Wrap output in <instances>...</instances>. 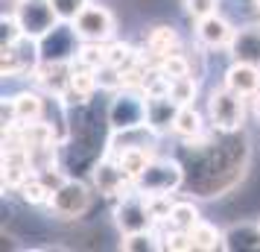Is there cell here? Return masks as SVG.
Masks as SVG:
<instances>
[{
    "label": "cell",
    "instance_id": "6da1fadb",
    "mask_svg": "<svg viewBox=\"0 0 260 252\" xmlns=\"http://www.w3.org/2000/svg\"><path fill=\"white\" fill-rule=\"evenodd\" d=\"M251 161V141L246 132H213L196 141H184V185L202 200L231 193L243 182Z\"/></svg>",
    "mask_w": 260,
    "mask_h": 252
},
{
    "label": "cell",
    "instance_id": "7a4b0ae2",
    "mask_svg": "<svg viewBox=\"0 0 260 252\" xmlns=\"http://www.w3.org/2000/svg\"><path fill=\"white\" fill-rule=\"evenodd\" d=\"M246 100L248 97L231 91L228 85L213 88L208 97V120L213 132H243L246 126Z\"/></svg>",
    "mask_w": 260,
    "mask_h": 252
},
{
    "label": "cell",
    "instance_id": "3957f363",
    "mask_svg": "<svg viewBox=\"0 0 260 252\" xmlns=\"http://www.w3.org/2000/svg\"><path fill=\"white\" fill-rule=\"evenodd\" d=\"M94 205V191L76 176H68L59 188H53L50 197V211L59 217V220H82Z\"/></svg>",
    "mask_w": 260,
    "mask_h": 252
},
{
    "label": "cell",
    "instance_id": "277c9868",
    "mask_svg": "<svg viewBox=\"0 0 260 252\" xmlns=\"http://www.w3.org/2000/svg\"><path fill=\"white\" fill-rule=\"evenodd\" d=\"M184 179H187V173H184L181 158H152L146 164V170L135 179V188L143 191L146 197H152V193H173L184 185Z\"/></svg>",
    "mask_w": 260,
    "mask_h": 252
},
{
    "label": "cell",
    "instance_id": "5b68a950",
    "mask_svg": "<svg viewBox=\"0 0 260 252\" xmlns=\"http://www.w3.org/2000/svg\"><path fill=\"white\" fill-rule=\"evenodd\" d=\"M114 226L120 229V235L152 229L155 217H152V208H149V197L138 191V188H129L126 193H120L117 205H114Z\"/></svg>",
    "mask_w": 260,
    "mask_h": 252
},
{
    "label": "cell",
    "instance_id": "8992f818",
    "mask_svg": "<svg viewBox=\"0 0 260 252\" xmlns=\"http://www.w3.org/2000/svg\"><path fill=\"white\" fill-rule=\"evenodd\" d=\"M79 47H82V38L76 36L73 24L68 21H59L44 38H38V53H41V62L47 65H71L79 56Z\"/></svg>",
    "mask_w": 260,
    "mask_h": 252
},
{
    "label": "cell",
    "instance_id": "52a82bcc",
    "mask_svg": "<svg viewBox=\"0 0 260 252\" xmlns=\"http://www.w3.org/2000/svg\"><path fill=\"white\" fill-rule=\"evenodd\" d=\"M106 115L111 132L143 126L146 123V94H138L132 88H120V91H114V100L108 103Z\"/></svg>",
    "mask_w": 260,
    "mask_h": 252
},
{
    "label": "cell",
    "instance_id": "ba28073f",
    "mask_svg": "<svg viewBox=\"0 0 260 252\" xmlns=\"http://www.w3.org/2000/svg\"><path fill=\"white\" fill-rule=\"evenodd\" d=\"M0 73L6 79H21L24 73H36L41 65V53H38V41L36 38H18L9 47H0Z\"/></svg>",
    "mask_w": 260,
    "mask_h": 252
},
{
    "label": "cell",
    "instance_id": "9c48e42d",
    "mask_svg": "<svg viewBox=\"0 0 260 252\" xmlns=\"http://www.w3.org/2000/svg\"><path fill=\"white\" fill-rule=\"evenodd\" d=\"M15 18H18L21 30H24V36L36 38V41L44 38L53 26L59 24V15H56L50 0H18L15 3Z\"/></svg>",
    "mask_w": 260,
    "mask_h": 252
},
{
    "label": "cell",
    "instance_id": "30bf717a",
    "mask_svg": "<svg viewBox=\"0 0 260 252\" xmlns=\"http://www.w3.org/2000/svg\"><path fill=\"white\" fill-rule=\"evenodd\" d=\"M73 30L82 41H100V44H108L114 33H117V21L108 6L103 3H91L76 21H73Z\"/></svg>",
    "mask_w": 260,
    "mask_h": 252
},
{
    "label": "cell",
    "instance_id": "8fae6325",
    "mask_svg": "<svg viewBox=\"0 0 260 252\" xmlns=\"http://www.w3.org/2000/svg\"><path fill=\"white\" fill-rule=\"evenodd\" d=\"M91 182H94L96 193H103V197H108V200H114V197H120V193H126L129 188H135V182L123 173V167L117 164V158L108 156V153L100 158L96 167L91 170Z\"/></svg>",
    "mask_w": 260,
    "mask_h": 252
},
{
    "label": "cell",
    "instance_id": "7c38bea8",
    "mask_svg": "<svg viewBox=\"0 0 260 252\" xmlns=\"http://www.w3.org/2000/svg\"><path fill=\"white\" fill-rule=\"evenodd\" d=\"M96 88H100V79H96V68L85 65V62L73 59L71 62V82H68V91L61 97L64 106H76V103H88L94 100Z\"/></svg>",
    "mask_w": 260,
    "mask_h": 252
},
{
    "label": "cell",
    "instance_id": "4fadbf2b",
    "mask_svg": "<svg viewBox=\"0 0 260 252\" xmlns=\"http://www.w3.org/2000/svg\"><path fill=\"white\" fill-rule=\"evenodd\" d=\"M196 38H199V44H205L208 50H222L231 44V38H234V26L231 21L225 18V15L213 12L208 18H199L196 21Z\"/></svg>",
    "mask_w": 260,
    "mask_h": 252
},
{
    "label": "cell",
    "instance_id": "5bb4252c",
    "mask_svg": "<svg viewBox=\"0 0 260 252\" xmlns=\"http://www.w3.org/2000/svg\"><path fill=\"white\" fill-rule=\"evenodd\" d=\"M225 85L243 97H257L260 94V65L251 62H231L225 71Z\"/></svg>",
    "mask_w": 260,
    "mask_h": 252
},
{
    "label": "cell",
    "instance_id": "9a60e30c",
    "mask_svg": "<svg viewBox=\"0 0 260 252\" xmlns=\"http://www.w3.org/2000/svg\"><path fill=\"white\" fill-rule=\"evenodd\" d=\"M228 53H231V62H251V65H260V26L257 24L237 26L234 38H231V44H228Z\"/></svg>",
    "mask_w": 260,
    "mask_h": 252
},
{
    "label": "cell",
    "instance_id": "2e32d148",
    "mask_svg": "<svg viewBox=\"0 0 260 252\" xmlns=\"http://www.w3.org/2000/svg\"><path fill=\"white\" fill-rule=\"evenodd\" d=\"M178 108H181V106H178L170 94L146 97V123H149L158 135L173 132V123H176Z\"/></svg>",
    "mask_w": 260,
    "mask_h": 252
},
{
    "label": "cell",
    "instance_id": "e0dca14e",
    "mask_svg": "<svg viewBox=\"0 0 260 252\" xmlns=\"http://www.w3.org/2000/svg\"><path fill=\"white\" fill-rule=\"evenodd\" d=\"M225 249L231 252H260V223H234L225 229Z\"/></svg>",
    "mask_w": 260,
    "mask_h": 252
},
{
    "label": "cell",
    "instance_id": "ac0fdd59",
    "mask_svg": "<svg viewBox=\"0 0 260 252\" xmlns=\"http://www.w3.org/2000/svg\"><path fill=\"white\" fill-rule=\"evenodd\" d=\"M9 106H12V115L18 123H32V120H44L47 100L38 94V91H18L9 100Z\"/></svg>",
    "mask_w": 260,
    "mask_h": 252
},
{
    "label": "cell",
    "instance_id": "d6986e66",
    "mask_svg": "<svg viewBox=\"0 0 260 252\" xmlns=\"http://www.w3.org/2000/svg\"><path fill=\"white\" fill-rule=\"evenodd\" d=\"M108 156L117 158V164L123 167V173L135 182L143 170H146V164L152 161V150H149V147H123V150H114V153H108Z\"/></svg>",
    "mask_w": 260,
    "mask_h": 252
},
{
    "label": "cell",
    "instance_id": "ffe728a7",
    "mask_svg": "<svg viewBox=\"0 0 260 252\" xmlns=\"http://www.w3.org/2000/svg\"><path fill=\"white\" fill-rule=\"evenodd\" d=\"M173 135L181 138V141H196L205 135V118H202L196 106H181L176 115V123H173Z\"/></svg>",
    "mask_w": 260,
    "mask_h": 252
},
{
    "label": "cell",
    "instance_id": "44dd1931",
    "mask_svg": "<svg viewBox=\"0 0 260 252\" xmlns=\"http://www.w3.org/2000/svg\"><path fill=\"white\" fill-rule=\"evenodd\" d=\"M190 240H193V249H202V252L225 249V232L219 226L208 223V220H199L190 229Z\"/></svg>",
    "mask_w": 260,
    "mask_h": 252
},
{
    "label": "cell",
    "instance_id": "7402d4cb",
    "mask_svg": "<svg viewBox=\"0 0 260 252\" xmlns=\"http://www.w3.org/2000/svg\"><path fill=\"white\" fill-rule=\"evenodd\" d=\"M146 50L152 53L155 59H164V56H170L173 50H178V33L173 30V26H167V24L152 26L149 36H146Z\"/></svg>",
    "mask_w": 260,
    "mask_h": 252
},
{
    "label": "cell",
    "instance_id": "603a6c76",
    "mask_svg": "<svg viewBox=\"0 0 260 252\" xmlns=\"http://www.w3.org/2000/svg\"><path fill=\"white\" fill-rule=\"evenodd\" d=\"M18 197L24 205H50V197H53V188L50 182L41 176V173H32L26 182L18 185Z\"/></svg>",
    "mask_w": 260,
    "mask_h": 252
},
{
    "label": "cell",
    "instance_id": "cb8c5ba5",
    "mask_svg": "<svg viewBox=\"0 0 260 252\" xmlns=\"http://www.w3.org/2000/svg\"><path fill=\"white\" fill-rule=\"evenodd\" d=\"M202 220L199 208H196V203H190V200H176L173 203V211H170V229H181V232H190V229L196 226Z\"/></svg>",
    "mask_w": 260,
    "mask_h": 252
},
{
    "label": "cell",
    "instance_id": "d4e9b609",
    "mask_svg": "<svg viewBox=\"0 0 260 252\" xmlns=\"http://www.w3.org/2000/svg\"><path fill=\"white\" fill-rule=\"evenodd\" d=\"M120 249L126 252H152V249H164V243H158V238L152 235V229L146 232H132L120 238Z\"/></svg>",
    "mask_w": 260,
    "mask_h": 252
},
{
    "label": "cell",
    "instance_id": "484cf974",
    "mask_svg": "<svg viewBox=\"0 0 260 252\" xmlns=\"http://www.w3.org/2000/svg\"><path fill=\"white\" fill-rule=\"evenodd\" d=\"M108 65H114L117 71H129L138 65V50L126 44V41H114V44H108V56H106Z\"/></svg>",
    "mask_w": 260,
    "mask_h": 252
},
{
    "label": "cell",
    "instance_id": "4316f807",
    "mask_svg": "<svg viewBox=\"0 0 260 252\" xmlns=\"http://www.w3.org/2000/svg\"><path fill=\"white\" fill-rule=\"evenodd\" d=\"M196 94H199L196 76H181V79H173V85H170V97L176 100L178 106H193Z\"/></svg>",
    "mask_w": 260,
    "mask_h": 252
},
{
    "label": "cell",
    "instance_id": "83f0119b",
    "mask_svg": "<svg viewBox=\"0 0 260 252\" xmlns=\"http://www.w3.org/2000/svg\"><path fill=\"white\" fill-rule=\"evenodd\" d=\"M158 68L164 73L167 79H181V76H190V59L187 56H181L178 50H173L170 56L164 59H158Z\"/></svg>",
    "mask_w": 260,
    "mask_h": 252
},
{
    "label": "cell",
    "instance_id": "f1b7e54d",
    "mask_svg": "<svg viewBox=\"0 0 260 252\" xmlns=\"http://www.w3.org/2000/svg\"><path fill=\"white\" fill-rule=\"evenodd\" d=\"M50 3H53V9L59 15V21H68V24H73L91 6V0H50Z\"/></svg>",
    "mask_w": 260,
    "mask_h": 252
},
{
    "label": "cell",
    "instance_id": "f546056e",
    "mask_svg": "<svg viewBox=\"0 0 260 252\" xmlns=\"http://www.w3.org/2000/svg\"><path fill=\"white\" fill-rule=\"evenodd\" d=\"M18 38H24V30H21V24H18L15 12L3 15V21H0V47H9V44H15Z\"/></svg>",
    "mask_w": 260,
    "mask_h": 252
},
{
    "label": "cell",
    "instance_id": "4dcf8cb0",
    "mask_svg": "<svg viewBox=\"0 0 260 252\" xmlns=\"http://www.w3.org/2000/svg\"><path fill=\"white\" fill-rule=\"evenodd\" d=\"M216 6H219V0H184V9H187V15L193 18V21L213 15Z\"/></svg>",
    "mask_w": 260,
    "mask_h": 252
},
{
    "label": "cell",
    "instance_id": "1f68e13d",
    "mask_svg": "<svg viewBox=\"0 0 260 252\" xmlns=\"http://www.w3.org/2000/svg\"><path fill=\"white\" fill-rule=\"evenodd\" d=\"M254 118H257V123H260V94L254 97Z\"/></svg>",
    "mask_w": 260,
    "mask_h": 252
},
{
    "label": "cell",
    "instance_id": "d6a6232c",
    "mask_svg": "<svg viewBox=\"0 0 260 252\" xmlns=\"http://www.w3.org/2000/svg\"><path fill=\"white\" fill-rule=\"evenodd\" d=\"M254 9H257V15H260V0H254Z\"/></svg>",
    "mask_w": 260,
    "mask_h": 252
},
{
    "label": "cell",
    "instance_id": "836d02e7",
    "mask_svg": "<svg viewBox=\"0 0 260 252\" xmlns=\"http://www.w3.org/2000/svg\"><path fill=\"white\" fill-rule=\"evenodd\" d=\"M9 3H18V0H9Z\"/></svg>",
    "mask_w": 260,
    "mask_h": 252
}]
</instances>
